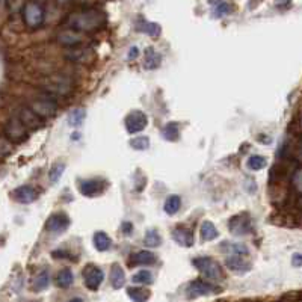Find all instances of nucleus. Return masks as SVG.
<instances>
[{
  "mask_svg": "<svg viewBox=\"0 0 302 302\" xmlns=\"http://www.w3.org/2000/svg\"><path fill=\"white\" fill-rule=\"evenodd\" d=\"M106 17L101 14L100 11H85V12H77L70 15L68 18V24L71 29L74 30H94L97 27H100L104 23Z\"/></svg>",
  "mask_w": 302,
  "mask_h": 302,
  "instance_id": "nucleus-1",
  "label": "nucleus"
},
{
  "mask_svg": "<svg viewBox=\"0 0 302 302\" xmlns=\"http://www.w3.org/2000/svg\"><path fill=\"white\" fill-rule=\"evenodd\" d=\"M23 18L27 27L30 29H38L42 26L44 18H46V11L41 3L38 2H27L23 8Z\"/></svg>",
  "mask_w": 302,
  "mask_h": 302,
  "instance_id": "nucleus-2",
  "label": "nucleus"
},
{
  "mask_svg": "<svg viewBox=\"0 0 302 302\" xmlns=\"http://www.w3.org/2000/svg\"><path fill=\"white\" fill-rule=\"evenodd\" d=\"M194 266L200 271L202 277L208 278V280H224V272H222V268L218 262L208 258V257H198V258H194Z\"/></svg>",
  "mask_w": 302,
  "mask_h": 302,
  "instance_id": "nucleus-3",
  "label": "nucleus"
},
{
  "mask_svg": "<svg viewBox=\"0 0 302 302\" xmlns=\"http://www.w3.org/2000/svg\"><path fill=\"white\" fill-rule=\"evenodd\" d=\"M42 90L49 94H56V96H68L73 90V83L70 79L62 77V76H55L49 77L44 83H41Z\"/></svg>",
  "mask_w": 302,
  "mask_h": 302,
  "instance_id": "nucleus-4",
  "label": "nucleus"
},
{
  "mask_svg": "<svg viewBox=\"0 0 302 302\" xmlns=\"http://www.w3.org/2000/svg\"><path fill=\"white\" fill-rule=\"evenodd\" d=\"M214 293H221V289L207 283V281H204V280L192 281L186 289V298L188 299H197L200 296H208V295H214Z\"/></svg>",
  "mask_w": 302,
  "mask_h": 302,
  "instance_id": "nucleus-5",
  "label": "nucleus"
},
{
  "mask_svg": "<svg viewBox=\"0 0 302 302\" xmlns=\"http://www.w3.org/2000/svg\"><path fill=\"white\" fill-rule=\"evenodd\" d=\"M3 136L6 139H9L11 142H17V141H21L27 136V132H26V125L20 121V118L17 116H12L9 118L5 125H3Z\"/></svg>",
  "mask_w": 302,
  "mask_h": 302,
  "instance_id": "nucleus-6",
  "label": "nucleus"
},
{
  "mask_svg": "<svg viewBox=\"0 0 302 302\" xmlns=\"http://www.w3.org/2000/svg\"><path fill=\"white\" fill-rule=\"evenodd\" d=\"M29 109L38 116V118H50L56 113L58 104L56 101L47 97H41V99H33L29 103Z\"/></svg>",
  "mask_w": 302,
  "mask_h": 302,
  "instance_id": "nucleus-7",
  "label": "nucleus"
},
{
  "mask_svg": "<svg viewBox=\"0 0 302 302\" xmlns=\"http://www.w3.org/2000/svg\"><path fill=\"white\" fill-rule=\"evenodd\" d=\"M124 124H125V130L130 135H135V133H139V132H142V130L147 128V125H148V116L142 110H132L125 116Z\"/></svg>",
  "mask_w": 302,
  "mask_h": 302,
  "instance_id": "nucleus-8",
  "label": "nucleus"
},
{
  "mask_svg": "<svg viewBox=\"0 0 302 302\" xmlns=\"http://www.w3.org/2000/svg\"><path fill=\"white\" fill-rule=\"evenodd\" d=\"M228 228L234 236H245L251 231V216L248 213L236 214L230 219Z\"/></svg>",
  "mask_w": 302,
  "mask_h": 302,
  "instance_id": "nucleus-9",
  "label": "nucleus"
},
{
  "mask_svg": "<svg viewBox=\"0 0 302 302\" xmlns=\"http://www.w3.org/2000/svg\"><path fill=\"white\" fill-rule=\"evenodd\" d=\"M107 183L106 180L103 179H88V180H83L79 183V191L83 197H97V195H101L106 189Z\"/></svg>",
  "mask_w": 302,
  "mask_h": 302,
  "instance_id": "nucleus-10",
  "label": "nucleus"
},
{
  "mask_svg": "<svg viewBox=\"0 0 302 302\" xmlns=\"http://www.w3.org/2000/svg\"><path fill=\"white\" fill-rule=\"evenodd\" d=\"M103 280H104V274H103V271H101L100 268H97L94 265H88L85 268V271H83V281H85L87 289H90L93 292L99 290Z\"/></svg>",
  "mask_w": 302,
  "mask_h": 302,
  "instance_id": "nucleus-11",
  "label": "nucleus"
},
{
  "mask_svg": "<svg viewBox=\"0 0 302 302\" xmlns=\"http://www.w3.org/2000/svg\"><path fill=\"white\" fill-rule=\"evenodd\" d=\"M68 227H70V218L64 211L52 214L46 222V230L50 233H55V234H61V233L67 231Z\"/></svg>",
  "mask_w": 302,
  "mask_h": 302,
  "instance_id": "nucleus-12",
  "label": "nucleus"
},
{
  "mask_svg": "<svg viewBox=\"0 0 302 302\" xmlns=\"http://www.w3.org/2000/svg\"><path fill=\"white\" fill-rule=\"evenodd\" d=\"M128 263L132 268L135 266H151L156 263V255L151 251L142 249V251H136L130 255Z\"/></svg>",
  "mask_w": 302,
  "mask_h": 302,
  "instance_id": "nucleus-13",
  "label": "nucleus"
},
{
  "mask_svg": "<svg viewBox=\"0 0 302 302\" xmlns=\"http://www.w3.org/2000/svg\"><path fill=\"white\" fill-rule=\"evenodd\" d=\"M162 64V55L154 49V47H147V50L144 52V59H142V65L145 70H156L157 67H160Z\"/></svg>",
  "mask_w": 302,
  "mask_h": 302,
  "instance_id": "nucleus-14",
  "label": "nucleus"
},
{
  "mask_svg": "<svg viewBox=\"0 0 302 302\" xmlns=\"http://www.w3.org/2000/svg\"><path fill=\"white\" fill-rule=\"evenodd\" d=\"M12 198L21 204H30L36 198V191L32 186H20V188L14 189Z\"/></svg>",
  "mask_w": 302,
  "mask_h": 302,
  "instance_id": "nucleus-15",
  "label": "nucleus"
},
{
  "mask_svg": "<svg viewBox=\"0 0 302 302\" xmlns=\"http://www.w3.org/2000/svg\"><path fill=\"white\" fill-rule=\"evenodd\" d=\"M225 266L237 274H245L248 271H251V265L248 262H245L243 258H240V255H230L225 258Z\"/></svg>",
  "mask_w": 302,
  "mask_h": 302,
  "instance_id": "nucleus-16",
  "label": "nucleus"
},
{
  "mask_svg": "<svg viewBox=\"0 0 302 302\" xmlns=\"http://www.w3.org/2000/svg\"><path fill=\"white\" fill-rule=\"evenodd\" d=\"M172 239L176 240V243H179L180 246H185V248H189L194 245V236L189 230L183 228V227H177L174 231H172Z\"/></svg>",
  "mask_w": 302,
  "mask_h": 302,
  "instance_id": "nucleus-17",
  "label": "nucleus"
},
{
  "mask_svg": "<svg viewBox=\"0 0 302 302\" xmlns=\"http://www.w3.org/2000/svg\"><path fill=\"white\" fill-rule=\"evenodd\" d=\"M110 284H112V287L113 289H122L124 287V284H125V274H124V269L119 266V265H116V263H113L112 265V268H110Z\"/></svg>",
  "mask_w": 302,
  "mask_h": 302,
  "instance_id": "nucleus-18",
  "label": "nucleus"
},
{
  "mask_svg": "<svg viewBox=\"0 0 302 302\" xmlns=\"http://www.w3.org/2000/svg\"><path fill=\"white\" fill-rule=\"evenodd\" d=\"M82 41V36L74 30H62L58 33V42L65 47H73Z\"/></svg>",
  "mask_w": 302,
  "mask_h": 302,
  "instance_id": "nucleus-19",
  "label": "nucleus"
},
{
  "mask_svg": "<svg viewBox=\"0 0 302 302\" xmlns=\"http://www.w3.org/2000/svg\"><path fill=\"white\" fill-rule=\"evenodd\" d=\"M74 283V275H73V271L68 269V268H64L58 272L56 275V286L61 287V289H68L71 284Z\"/></svg>",
  "mask_w": 302,
  "mask_h": 302,
  "instance_id": "nucleus-20",
  "label": "nucleus"
},
{
  "mask_svg": "<svg viewBox=\"0 0 302 302\" xmlns=\"http://www.w3.org/2000/svg\"><path fill=\"white\" fill-rule=\"evenodd\" d=\"M20 121L26 125V127H29V128H36V127H39V121H38V116L29 109V107H24V109H21L20 110Z\"/></svg>",
  "mask_w": 302,
  "mask_h": 302,
  "instance_id": "nucleus-21",
  "label": "nucleus"
},
{
  "mask_svg": "<svg viewBox=\"0 0 302 302\" xmlns=\"http://www.w3.org/2000/svg\"><path fill=\"white\" fill-rule=\"evenodd\" d=\"M127 296L133 302H147L151 298V292H150L148 289L128 287V289H127Z\"/></svg>",
  "mask_w": 302,
  "mask_h": 302,
  "instance_id": "nucleus-22",
  "label": "nucleus"
},
{
  "mask_svg": "<svg viewBox=\"0 0 302 302\" xmlns=\"http://www.w3.org/2000/svg\"><path fill=\"white\" fill-rule=\"evenodd\" d=\"M138 29L150 36H159L160 32H162V27L160 24L154 23V21H147V20H139L138 23Z\"/></svg>",
  "mask_w": 302,
  "mask_h": 302,
  "instance_id": "nucleus-23",
  "label": "nucleus"
},
{
  "mask_svg": "<svg viewBox=\"0 0 302 302\" xmlns=\"http://www.w3.org/2000/svg\"><path fill=\"white\" fill-rule=\"evenodd\" d=\"M200 234H201V239L204 242H208V240H213L219 236V231L216 230L214 224L210 222V221H204L201 224V228H200Z\"/></svg>",
  "mask_w": 302,
  "mask_h": 302,
  "instance_id": "nucleus-24",
  "label": "nucleus"
},
{
  "mask_svg": "<svg viewBox=\"0 0 302 302\" xmlns=\"http://www.w3.org/2000/svg\"><path fill=\"white\" fill-rule=\"evenodd\" d=\"M49 286H50V274H49V271L44 269V271H41L35 277V280H33V290L35 292H42Z\"/></svg>",
  "mask_w": 302,
  "mask_h": 302,
  "instance_id": "nucleus-25",
  "label": "nucleus"
},
{
  "mask_svg": "<svg viewBox=\"0 0 302 302\" xmlns=\"http://www.w3.org/2000/svg\"><path fill=\"white\" fill-rule=\"evenodd\" d=\"M94 246H96V249L97 251H107L110 246H112V240H110V237L106 234V233H103V231H97L96 234H94Z\"/></svg>",
  "mask_w": 302,
  "mask_h": 302,
  "instance_id": "nucleus-26",
  "label": "nucleus"
},
{
  "mask_svg": "<svg viewBox=\"0 0 302 302\" xmlns=\"http://www.w3.org/2000/svg\"><path fill=\"white\" fill-rule=\"evenodd\" d=\"M182 207V198L179 195H171L166 198L165 205H163V210L166 214H176Z\"/></svg>",
  "mask_w": 302,
  "mask_h": 302,
  "instance_id": "nucleus-27",
  "label": "nucleus"
},
{
  "mask_svg": "<svg viewBox=\"0 0 302 302\" xmlns=\"http://www.w3.org/2000/svg\"><path fill=\"white\" fill-rule=\"evenodd\" d=\"M85 115H87V112H85L83 107H76V109H73V110L68 113V124H70L71 127H79V125L83 122Z\"/></svg>",
  "mask_w": 302,
  "mask_h": 302,
  "instance_id": "nucleus-28",
  "label": "nucleus"
},
{
  "mask_svg": "<svg viewBox=\"0 0 302 302\" xmlns=\"http://www.w3.org/2000/svg\"><path fill=\"white\" fill-rule=\"evenodd\" d=\"M266 165H268V159L263 157V156H260V154L249 156V159L246 160V166H248V169H251V171H260V169H263Z\"/></svg>",
  "mask_w": 302,
  "mask_h": 302,
  "instance_id": "nucleus-29",
  "label": "nucleus"
},
{
  "mask_svg": "<svg viewBox=\"0 0 302 302\" xmlns=\"http://www.w3.org/2000/svg\"><path fill=\"white\" fill-rule=\"evenodd\" d=\"M144 243L148 248H157L162 245V236L159 234L157 230H148L145 237H144Z\"/></svg>",
  "mask_w": 302,
  "mask_h": 302,
  "instance_id": "nucleus-30",
  "label": "nucleus"
},
{
  "mask_svg": "<svg viewBox=\"0 0 302 302\" xmlns=\"http://www.w3.org/2000/svg\"><path fill=\"white\" fill-rule=\"evenodd\" d=\"M132 280H133V283H136V284H142V286H148V284H151L153 281H154V278H153V274L150 272V271H139V272H136L133 277H132Z\"/></svg>",
  "mask_w": 302,
  "mask_h": 302,
  "instance_id": "nucleus-31",
  "label": "nucleus"
},
{
  "mask_svg": "<svg viewBox=\"0 0 302 302\" xmlns=\"http://www.w3.org/2000/svg\"><path fill=\"white\" fill-rule=\"evenodd\" d=\"M64 171H65V163H62V162L53 163L52 168H50V171H49V179H50V182H52V183H56V182L62 177Z\"/></svg>",
  "mask_w": 302,
  "mask_h": 302,
  "instance_id": "nucleus-32",
  "label": "nucleus"
},
{
  "mask_svg": "<svg viewBox=\"0 0 302 302\" xmlns=\"http://www.w3.org/2000/svg\"><path fill=\"white\" fill-rule=\"evenodd\" d=\"M213 6H216V9H214V17L216 18H219V17H224V15H228V14H231L233 11H231V8H233V5L231 3H225V2H213L211 3Z\"/></svg>",
  "mask_w": 302,
  "mask_h": 302,
  "instance_id": "nucleus-33",
  "label": "nucleus"
},
{
  "mask_svg": "<svg viewBox=\"0 0 302 302\" xmlns=\"http://www.w3.org/2000/svg\"><path fill=\"white\" fill-rule=\"evenodd\" d=\"M67 58L70 61H77V62H83L85 59H91L93 56L90 55L88 50H83V49H79V50H73L67 55Z\"/></svg>",
  "mask_w": 302,
  "mask_h": 302,
  "instance_id": "nucleus-34",
  "label": "nucleus"
},
{
  "mask_svg": "<svg viewBox=\"0 0 302 302\" xmlns=\"http://www.w3.org/2000/svg\"><path fill=\"white\" fill-rule=\"evenodd\" d=\"M130 147H132V148H135V150H139V151L147 150V148L150 147V139H148L147 136H138V138H133V139L130 141Z\"/></svg>",
  "mask_w": 302,
  "mask_h": 302,
  "instance_id": "nucleus-35",
  "label": "nucleus"
},
{
  "mask_svg": "<svg viewBox=\"0 0 302 302\" xmlns=\"http://www.w3.org/2000/svg\"><path fill=\"white\" fill-rule=\"evenodd\" d=\"M162 135H163V138L168 139V141H176V139L179 138V128H177L176 124H169V125H166V127L163 128Z\"/></svg>",
  "mask_w": 302,
  "mask_h": 302,
  "instance_id": "nucleus-36",
  "label": "nucleus"
},
{
  "mask_svg": "<svg viewBox=\"0 0 302 302\" xmlns=\"http://www.w3.org/2000/svg\"><path fill=\"white\" fill-rule=\"evenodd\" d=\"M224 246H227L230 249V252H234L236 255H246L249 252L248 246L245 243H234V245H228V243H224Z\"/></svg>",
  "mask_w": 302,
  "mask_h": 302,
  "instance_id": "nucleus-37",
  "label": "nucleus"
},
{
  "mask_svg": "<svg viewBox=\"0 0 302 302\" xmlns=\"http://www.w3.org/2000/svg\"><path fill=\"white\" fill-rule=\"evenodd\" d=\"M292 182H293V186L299 191L302 194V168L301 169H298L295 174H293V179H292Z\"/></svg>",
  "mask_w": 302,
  "mask_h": 302,
  "instance_id": "nucleus-38",
  "label": "nucleus"
},
{
  "mask_svg": "<svg viewBox=\"0 0 302 302\" xmlns=\"http://www.w3.org/2000/svg\"><path fill=\"white\" fill-rule=\"evenodd\" d=\"M8 147L12 148V147H11V141L6 139V138L3 136V138H2V156H3V157L8 154Z\"/></svg>",
  "mask_w": 302,
  "mask_h": 302,
  "instance_id": "nucleus-39",
  "label": "nucleus"
},
{
  "mask_svg": "<svg viewBox=\"0 0 302 302\" xmlns=\"http://www.w3.org/2000/svg\"><path fill=\"white\" fill-rule=\"evenodd\" d=\"M121 231H122L125 236L132 234V231H133V224H132V222H122V225H121Z\"/></svg>",
  "mask_w": 302,
  "mask_h": 302,
  "instance_id": "nucleus-40",
  "label": "nucleus"
},
{
  "mask_svg": "<svg viewBox=\"0 0 302 302\" xmlns=\"http://www.w3.org/2000/svg\"><path fill=\"white\" fill-rule=\"evenodd\" d=\"M292 265H293L295 268H302V254H299V252L293 254V257H292Z\"/></svg>",
  "mask_w": 302,
  "mask_h": 302,
  "instance_id": "nucleus-41",
  "label": "nucleus"
},
{
  "mask_svg": "<svg viewBox=\"0 0 302 302\" xmlns=\"http://www.w3.org/2000/svg\"><path fill=\"white\" fill-rule=\"evenodd\" d=\"M138 55H139L138 47H132V49L128 50V59H136V58H138Z\"/></svg>",
  "mask_w": 302,
  "mask_h": 302,
  "instance_id": "nucleus-42",
  "label": "nucleus"
},
{
  "mask_svg": "<svg viewBox=\"0 0 302 302\" xmlns=\"http://www.w3.org/2000/svg\"><path fill=\"white\" fill-rule=\"evenodd\" d=\"M295 156H296V159L302 162V141L298 144V147H296V151H295Z\"/></svg>",
  "mask_w": 302,
  "mask_h": 302,
  "instance_id": "nucleus-43",
  "label": "nucleus"
},
{
  "mask_svg": "<svg viewBox=\"0 0 302 302\" xmlns=\"http://www.w3.org/2000/svg\"><path fill=\"white\" fill-rule=\"evenodd\" d=\"M67 302H83L82 298H79V296H76V298H71V299H68Z\"/></svg>",
  "mask_w": 302,
  "mask_h": 302,
  "instance_id": "nucleus-44",
  "label": "nucleus"
}]
</instances>
